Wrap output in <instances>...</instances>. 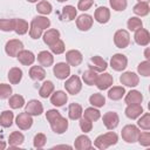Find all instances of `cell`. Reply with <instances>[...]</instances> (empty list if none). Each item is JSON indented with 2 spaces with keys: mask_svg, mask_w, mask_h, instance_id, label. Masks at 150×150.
<instances>
[{
  "mask_svg": "<svg viewBox=\"0 0 150 150\" xmlns=\"http://www.w3.org/2000/svg\"><path fill=\"white\" fill-rule=\"evenodd\" d=\"M42 33H43V30H42L41 28H39V27H36V26H34V25H32V23L29 25V35H30L32 39L36 40V39L41 38Z\"/></svg>",
  "mask_w": 150,
  "mask_h": 150,
  "instance_id": "obj_52",
  "label": "cell"
},
{
  "mask_svg": "<svg viewBox=\"0 0 150 150\" xmlns=\"http://www.w3.org/2000/svg\"><path fill=\"white\" fill-rule=\"evenodd\" d=\"M42 39L47 46H52L54 42H56L60 39V32L55 28H49L42 34Z\"/></svg>",
  "mask_w": 150,
  "mask_h": 150,
  "instance_id": "obj_22",
  "label": "cell"
},
{
  "mask_svg": "<svg viewBox=\"0 0 150 150\" xmlns=\"http://www.w3.org/2000/svg\"><path fill=\"white\" fill-rule=\"evenodd\" d=\"M67 101H68V95L63 90L53 91V94L50 95V103L55 107H62L67 103Z\"/></svg>",
  "mask_w": 150,
  "mask_h": 150,
  "instance_id": "obj_18",
  "label": "cell"
},
{
  "mask_svg": "<svg viewBox=\"0 0 150 150\" xmlns=\"http://www.w3.org/2000/svg\"><path fill=\"white\" fill-rule=\"evenodd\" d=\"M25 111L32 116H39L43 112V105L38 100H30L25 105Z\"/></svg>",
  "mask_w": 150,
  "mask_h": 150,
  "instance_id": "obj_15",
  "label": "cell"
},
{
  "mask_svg": "<svg viewBox=\"0 0 150 150\" xmlns=\"http://www.w3.org/2000/svg\"><path fill=\"white\" fill-rule=\"evenodd\" d=\"M25 142V136L20 131H13L8 137V144L11 148H18Z\"/></svg>",
  "mask_w": 150,
  "mask_h": 150,
  "instance_id": "obj_29",
  "label": "cell"
},
{
  "mask_svg": "<svg viewBox=\"0 0 150 150\" xmlns=\"http://www.w3.org/2000/svg\"><path fill=\"white\" fill-rule=\"evenodd\" d=\"M125 95V89L122 86H114L108 91V97L112 101H118Z\"/></svg>",
  "mask_w": 150,
  "mask_h": 150,
  "instance_id": "obj_32",
  "label": "cell"
},
{
  "mask_svg": "<svg viewBox=\"0 0 150 150\" xmlns=\"http://www.w3.org/2000/svg\"><path fill=\"white\" fill-rule=\"evenodd\" d=\"M59 2H64V1H68V0H57Z\"/></svg>",
  "mask_w": 150,
  "mask_h": 150,
  "instance_id": "obj_60",
  "label": "cell"
},
{
  "mask_svg": "<svg viewBox=\"0 0 150 150\" xmlns=\"http://www.w3.org/2000/svg\"><path fill=\"white\" fill-rule=\"evenodd\" d=\"M53 91H54V83L52 81H45L41 88L39 89V95L42 98H47L53 94Z\"/></svg>",
  "mask_w": 150,
  "mask_h": 150,
  "instance_id": "obj_35",
  "label": "cell"
},
{
  "mask_svg": "<svg viewBox=\"0 0 150 150\" xmlns=\"http://www.w3.org/2000/svg\"><path fill=\"white\" fill-rule=\"evenodd\" d=\"M8 104L12 109H20L25 105V98L23 96L15 94V95H11L9 100H8Z\"/></svg>",
  "mask_w": 150,
  "mask_h": 150,
  "instance_id": "obj_37",
  "label": "cell"
},
{
  "mask_svg": "<svg viewBox=\"0 0 150 150\" xmlns=\"http://www.w3.org/2000/svg\"><path fill=\"white\" fill-rule=\"evenodd\" d=\"M54 148H68V149H71L70 145H56V146H54Z\"/></svg>",
  "mask_w": 150,
  "mask_h": 150,
  "instance_id": "obj_57",
  "label": "cell"
},
{
  "mask_svg": "<svg viewBox=\"0 0 150 150\" xmlns=\"http://www.w3.org/2000/svg\"><path fill=\"white\" fill-rule=\"evenodd\" d=\"M49 48H50L52 53H53V54H56V55H60V54L64 53V50H66L64 42H63L62 40H60V39H59L56 42H54L52 46H49Z\"/></svg>",
  "mask_w": 150,
  "mask_h": 150,
  "instance_id": "obj_47",
  "label": "cell"
},
{
  "mask_svg": "<svg viewBox=\"0 0 150 150\" xmlns=\"http://www.w3.org/2000/svg\"><path fill=\"white\" fill-rule=\"evenodd\" d=\"M0 30L2 32L14 30V19H0Z\"/></svg>",
  "mask_w": 150,
  "mask_h": 150,
  "instance_id": "obj_46",
  "label": "cell"
},
{
  "mask_svg": "<svg viewBox=\"0 0 150 150\" xmlns=\"http://www.w3.org/2000/svg\"><path fill=\"white\" fill-rule=\"evenodd\" d=\"M139 132L141 131H139L138 127H136L134 124H127L123 127V129L121 131V136H122L123 141H125L127 143H135V142H137Z\"/></svg>",
  "mask_w": 150,
  "mask_h": 150,
  "instance_id": "obj_2",
  "label": "cell"
},
{
  "mask_svg": "<svg viewBox=\"0 0 150 150\" xmlns=\"http://www.w3.org/2000/svg\"><path fill=\"white\" fill-rule=\"evenodd\" d=\"M46 142H47V137L45 134L42 132H39L34 136V139H33V145L38 149H41L46 145Z\"/></svg>",
  "mask_w": 150,
  "mask_h": 150,
  "instance_id": "obj_48",
  "label": "cell"
},
{
  "mask_svg": "<svg viewBox=\"0 0 150 150\" xmlns=\"http://www.w3.org/2000/svg\"><path fill=\"white\" fill-rule=\"evenodd\" d=\"M89 103H90L93 107H95V108H101V107H103V105L105 104V98H104V96H103L102 94H100V93H94V94L89 97Z\"/></svg>",
  "mask_w": 150,
  "mask_h": 150,
  "instance_id": "obj_39",
  "label": "cell"
},
{
  "mask_svg": "<svg viewBox=\"0 0 150 150\" xmlns=\"http://www.w3.org/2000/svg\"><path fill=\"white\" fill-rule=\"evenodd\" d=\"M29 30V25L23 19H14V32L19 35H23Z\"/></svg>",
  "mask_w": 150,
  "mask_h": 150,
  "instance_id": "obj_30",
  "label": "cell"
},
{
  "mask_svg": "<svg viewBox=\"0 0 150 150\" xmlns=\"http://www.w3.org/2000/svg\"><path fill=\"white\" fill-rule=\"evenodd\" d=\"M7 77H8L9 83H12V84H18V83L22 80V70H21L19 67H13V68L9 69Z\"/></svg>",
  "mask_w": 150,
  "mask_h": 150,
  "instance_id": "obj_31",
  "label": "cell"
},
{
  "mask_svg": "<svg viewBox=\"0 0 150 150\" xmlns=\"http://www.w3.org/2000/svg\"><path fill=\"white\" fill-rule=\"evenodd\" d=\"M117 141H118L117 134L114 131H108L105 134L97 136L94 141V145L100 150H104V149L109 148L110 145H115L117 143Z\"/></svg>",
  "mask_w": 150,
  "mask_h": 150,
  "instance_id": "obj_1",
  "label": "cell"
},
{
  "mask_svg": "<svg viewBox=\"0 0 150 150\" xmlns=\"http://www.w3.org/2000/svg\"><path fill=\"white\" fill-rule=\"evenodd\" d=\"M74 148L76 150H89L93 148V143L87 135H80L74 142Z\"/></svg>",
  "mask_w": 150,
  "mask_h": 150,
  "instance_id": "obj_20",
  "label": "cell"
},
{
  "mask_svg": "<svg viewBox=\"0 0 150 150\" xmlns=\"http://www.w3.org/2000/svg\"><path fill=\"white\" fill-rule=\"evenodd\" d=\"M127 66H128V59H127L125 55L117 53V54L111 56V59H110V67L114 70L122 71V70H124L127 68Z\"/></svg>",
  "mask_w": 150,
  "mask_h": 150,
  "instance_id": "obj_6",
  "label": "cell"
},
{
  "mask_svg": "<svg viewBox=\"0 0 150 150\" xmlns=\"http://www.w3.org/2000/svg\"><path fill=\"white\" fill-rule=\"evenodd\" d=\"M36 11H38L40 14H42V15H48V14L52 13L53 6H52L50 2H48V1H46V0H42V1H39V2L36 4Z\"/></svg>",
  "mask_w": 150,
  "mask_h": 150,
  "instance_id": "obj_40",
  "label": "cell"
},
{
  "mask_svg": "<svg viewBox=\"0 0 150 150\" xmlns=\"http://www.w3.org/2000/svg\"><path fill=\"white\" fill-rule=\"evenodd\" d=\"M28 2H30V4H34V2H38L39 0H27Z\"/></svg>",
  "mask_w": 150,
  "mask_h": 150,
  "instance_id": "obj_58",
  "label": "cell"
},
{
  "mask_svg": "<svg viewBox=\"0 0 150 150\" xmlns=\"http://www.w3.org/2000/svg\"><path fill=\"white\" fill-rule=\"evenodd\" d=\"M137 71L142 76H145V77L150 76V61L149 60H145V61L141 62L137 66Z\"/></svg>",
  "mask_w": 150,
  "mask_h": 150,
  "instance_id": "obj_45",
  "label": "cell"
},
{
  "mask_svg": "<svg viewBox=\"0 0 150 150\" xmlns=\"http://www.w3.org/2000/svg\"><path fill=\"white\" fill-rule=\"evenodd\" d=\"M103 124L108 130H114L115 128H117L118 123H120V117L117 115V112L115 111H108L103 115L102 117Z\"/></svg>",
  "mask_w": 150,
  "mask_h": 150,
  "instance_id": "obj_10",
  "label": "cell"
},
{
  "mask_svg": "<svg viewBox=\"0 0 150 150\" xmlns=\"http://www.w3.org/2000/svg\"><path fill=\"white\" fill-rule=\"evenodd\" d=\"M49 124H50L52 130L55 134H59V135L66 132L67 129H68V120L66 117H62L61 115L59 117H56L54 121H52Z\"/></svg>",
  "mask_w": 150,
  "mask_h": 150,
  "instance_id": "obj_13",
  "label": "cell"
},
{
  "mask_svg": "<svg viewBox=\"0 0 150 150\" xmlns=\"http://www.w3.org/2000/svg\"><path fill=\"white\" fill-rule=\"evenodd\" d=\"M82 115H83L86 118L90 120L91 122H95V121H97V120L101 117V112H100V110H98V109H96L95 107L86 108V109H84V111L82 112Z\"/></svg>",
  "mask_w": 150,
  "mask_h": 150,
  "instance_id": "obj_38",
  "label": "cell"
},
{
  "mask_svg": "<svg viewBox=\"0 0 150 150\" xmlns=\"http://www.w3.org/2000/svg\"><path fill=\"white\" fill-rule=\"evenodd\" d=\"M94 5V0H79L77 2V9L86 12Z\"/></svg>",
  "mask_w": 150,
  "mask_h": 150,
  "instance_id": "obj_53",
  "label": "cell"
},
{
  "mask_svg": "<svg viewBox=\"0 0 150 150\" xmlns=\"http://www.w3.org/2000/svg\"><path fill=\"white\" fill-rule=\"evenodd\" d=\"M6 142H4V141H0V150H4L5 148H6Z\"/></svg>",
  "mask_w": 150,
  "mask_h": 150,
  "instance_id": "obj_56",
  "label": "cell"
},
{
  "mask_svg": "<svg viewBox=\"0 0 150 150\" xmlns=\"http://www.w3.org/2000/svg\"><path fill=\"white\" fill-rule=\"evenodd\" d=\"M109 4L110 7L116 12H123L128 6L127 0H109Z\"/></svg>",
  "mask_w": 150,
  "mask_h": 150,
  "instance_id": "obj_44",
  "label": "cell"
},
{
  "mask_svg": "<svg viewBox=\"0 0 150 150\" xmlns=\"http://www.w3.org/2000/svg\"><path fill=\"white\" fill-rule=\"evenodd\" d=\"M12 87L11 84L7 83H0V100H6L9 98V96L12 95Z\"/></svg>",
  "mask_w": 150,
  "mask_h": 150,
  "instance_id": "obj_49",
  "label": "cell"
},
{
  "mask_svg": "<svg viewBox=\"0 0 150 150\" xmlns=\"http://www.w3.org/2000/svg\"><path fill=\"white\" fill-rule=\"evenodd\" d=\"M30 23L34 25V26H36V27H39V28H41L42 30H45V29L49 28V26H50V20H49L47 16H45V15H38V16H35V18L30 21Z\"/></svg>",
  "mask_w": 150,
  "mask_h": 150,
  "instance_id": "obj_34",
  "label": "cell"
},
{
  "mask_svg": "<svg viewBox=\"0 0 150 150\" xmlns=\"http://www.w3.org/2000/svg\"><path fill=\"white\" fill-rule=\"evenodd\" d=\"M93 22H94V19L89 14H81L76 19V26L82 32L89 30L91 28V26H93Z\"/></svg>",
  "mask_w": 150,
  "mask_h": 150,
  "instance_id": "obj_16",
  "label": "cell"
},
{
  "mask_svg": "<svg viewBox=\"0 0 150 150\" xmlns=\"http://www.w3.org/2000/svg\"><path fill=\"white\" fill-rule=\"evenodd\" d=\"M76 15H77V9L71 5H67L62 8L60 19L62 21H73L76 18Z\"/></svg>",
  "mask_w": 150,
  "mask_h": 150,
  "instance_id": "obj_23",
  "label": "cell"
},
{
  "mask_svg": "<svg viewBox=\"0 0 150 150\" xmlns=\"http://www.w3.org/2000/svg\"><path fill=\"white\" fill-rule=\"evenodd\" d=\"M15 123L18 125L19 129L21 130H28L30 129V127L33 125V117L32 115H29L28 112H21L16 116L15 118Z\"/></svg>",
  "mask_w": 150,
  "mask_h": 150,
  "instance_id": "obj_12",
  "label": "cell"
},
{
  "mask_svg": "<svg viewBox=\"0 0 150 150\" xmlns=\"http://www.w3.org/2000/svg\"><path fill=\"white\" fill-rule=\"evenodd\" d=\"M61 114H60V111H57L56 109H50V110H48L47 112H46V118H47V121L50 123L52 121H54L56 117H59Z\"/></svg>",
  "mask_w": 150,
  "mask_h": 150,
  "instance_id": "obj_54",
  "label": "cell"
},
{
  "mask_svg": "<svg viewBox=\"0 0 150 150\" xmlns=\"http://www.w3.org/2000/svg\"><path fill=\"white\" fill-rule=\"evenodd\" d=\"M124 112L128 118L135 120V118H138L143 114V108L141 104H128Z\"/></svg>",
  "mask_w": 150,
  "mask_h": 150,
  "instance_id": "obj_24",
  "label": "cell"
},
{
  "mask_svg": "<svg viewBox=\"0 0 150 150\" xmlns=\"http://www.w3.org/2000/svg\"><path fill=\"white\" fill-rule=\"evenodd\" d=\"M137 125H138V128H141L143 130H149L150 129V114L149 112L142 114L137 122Z\"/></svg>",
  "mask_w": 150,
  "mask_h": 150,
  "instance_id": "obj_43",
  "label": "cell"
},
{
  "mask_svg": "<svg viewBox=\"0 0 150 150\" xmlns=\"http://www.w3.org/2000/svg\"><path fill=\"white\" fill-rule=\"evenodd\" d=\"M80 128H81V130H82L84 134H86V132H89V131H91V129H93V122L83 116L82 118H80Z\"/></svg>",
  "mask_w": 150,
  "mask_h": 150,
  "instance_id": "obj_50",
  "label": "cell"
},
{
  "mask_svg": "<svg viewBox=\"0 0 150 150\" xmlns=\"http://www.w3.org/2000/svg\"><path fill=\"white\" fill-rule=\"evenodd\" d=\"M66 61L71 67H77L83 61V56L80 50L77 49H70L66 53Z\"/></svg>",
  "mask_w": 150,
  "mask_h": 150,
  "instance_id": "obj_14",
  "label": "cell"
},
{
  "mask_svg": "<svg viewBox=\"0 0 150 150\" xmlns=\"http://www.w3.org/2000/svg\"><path fill=\"white\" fill-rule=\"evenodd\" d=\"M82 112H83V109H82V105L79 104V103H70L69 107H68V116L70 120L75 121V120H80L82 117Z\"/></svg>",
  "mask_w": 150,
  "mask_h": 150,
  "instance_id": "obj_28",
  "label": "cell"
},
{
  "mask_svg": "<svg viewBox=\"0 0 150 150\" xmlns=\"http://www.w3.org/2000/svg\"><path fill=\"white\" fill-rule=\"evenodd\" d=\"M114 43L117 48H127L130 43V35L129 32L125 29H118L114 34Z\"/></svg>",
  "mask_w": 150,
  "mask_h": 150,
  "instance_id": "obj_5",
  "label": "cell"
},
{
  "mask_svg": "<svg viewBox=\"0 0 150 150\" xmlns=\"http://www.w3.org/2000/svg\"><path fill=\"white\" fill-rule=\"evenodd\" d=\"M38 62L42 67H50L54 63V56L48 50H42L38 54Z\"/></svg>",
  "mask_w": 150,
  "mask_h": 150,
  "instance_id": "obj_25",
  "label": "cell"
},
{
  "mask_svg": "<svg viewBox=\"0 0 150 150\" xmlns=\"http://www.w3.org/2000/svg\"><path fill=\"white\" fill-rule=\"evenodd\" d=\"M120 82L125 86V87H130L134 88L136 86H138L139 83V77L136 73L134 71H124L121 76H120Z\"/></svg>",
  "mask_w": 150,
  "mask_h": 150,
  "instance_id": "obj_7",
  "label": "cell"
},
{
  "mask_svg": "<svg viewBox=\"0 0 150 150\" xmlns=\"http://www.w3.org/2000/svg\"><path fill=\"white\" fill-rule=\"evenodd\" d=\"M124 101L127 104H141L143 101V95L138 90H130L128 94H125Z\"/></svg>",
  "mask_w": 150,
  "mask_h": 150,
  "instance_id": "obj_27",
  "label": "cell"
},
{
  "mask_svg": "<svg viewBox=\"0 0 150 150\" xmlns=\"http://www.w3.org/2000/svg\"><path fill=\"white\" fill-rule=\"evenodd\" d=\"M14 114L11 110H4L0 114V125L4 128H9L13 124Z\"/></svg>",
  "mask_w": 150,
  "mask_h": 150,
  "instance_id": "obj_33",
  "label": "cell"
},
{
  "mask_svg": "<svg viewBox=\"0 0 150 150\" xmlns=\"http://www.w3.org/2000/svg\"><path fill=\"white\" fill-rule=\"evenodd\" d=\"M137 142L143 145V146H149L150 145V132L149 131H144V132H139Z\"/></svg>",
  "mask_w": 150,
  "mask_h": 150,
  "instance_id": "obj_51",
  "label": "cell"
},
{
  "mask_svg": "<svg viewBox=\"0 0 150 150\" xmlns=\"http://www.w3.org/2000/svg\"><path fill=\"white\" fill-rule=\"evenodd\" d=\"M135 42L139 46H148L150 42V34L148 32V29L145 28H139L137 30H135V35H134Z\"/></svg>",
  "mask_w": 150,
  "mask_h": 150,
  "instance_id": "obj_17",
  "label": "cell"
},
{
  "mask_svg": "<svg viewBox=\"0 0 150 150\" xmlns=\"http://www.w3.org/2000/svg\"><path fill=\"white\" fill-rule=\"evenodd\" d=\"M94 19L98 23H107L110 20V9L104 6L97 7L94 13Z\"/></svg>",
  "mask_w": 150,
  "mask_h": 150,
  "instance_id": "obj_19",
  "label": "cell"
},
{
  "mask_svg": "<svg viewBox=\"0 0 150 150\" xmlns=\"http://www.w3.org/2000/svg\"><path fill=\"white\" fill-rule=\"evenodd\" d=\"M16 57H18L19 62L21 64H23V66H30V64H33L34 61H35V59H36L35 55H34V53L30 52V50H27V49H22L18 54Z\"/></svg>",
  "mask_w": 150,
  "mask_h": 150,
  "instance_id": "obj_21",
  "label": "cell"
},
{
  "mask_svg": "<svg viewBox=\"0 0 150 150\" xmlns=\"http://www.w3.org/2000/svg\"><path fill=\"white\" fill-rule=\"evenodd\" d=\"M64 88L67 90L68 94L70 95H76L81 91L82 89V82H81V79L77 76V75H71L69 76L66 82H64Z\"/></svg>",
  "mask_w": 150,
  "mask_h": 150,
  "instance_id": "obj_3",
  "label": "cell"
},
{
  "mask_svg": "<svg viewBox=\"0 0 150 150\" xmlns=\"http://www.w3.org/2000/svg\"><path fill=\"white\" fill-rule=\"evenodd\" d=\"M54 76L59 80H66L70 75V66L67 62H59L53 68Z\"/></svg>",
  "mask_w": 150,
  "mask_h": 150,
  "instance_id": "obj_9",
  "label": "cell"
},
{
  "mask_svg": "<svg viewBox=\"0 0 150 150\" xmlns=\"http://www.w3.org/2000/svg\"><path fill=\"white\" fill-rule=\"evenodd\" d=\"M132 12H134L136 15H138V16H145V15H148L149 12H150L149 4H148V2H143V1L137 2V4L134 6Z\"/></svg>",
  "mask_w": 150,
  "mask_h": 150,
  "instance_id": "obj_36",
  "label": "cell"
},
{
  "mask_svg": "<svg viewBox=\"0 0 150 150\" xmlns=\"http://www.w3.org/2000/svg\"><path fill=\"white\" fill-rule=\"evenodd\" d=\"M29 77L34 81H42L46 77V70L42 66H32L29 68Z\"/></svg>",
  "mask_w": 150,
  "mask_h": 150,
  "instance_id": "obj_26",
  "label": "cell"
},
{
  "mask_svg": "<svg viewBox=\"0 0 150 150\" xmlns=\"http://www.w3.org/2000/svg\"><path fill=\"white\" fill-rule=\"evenodd\" d=\"M114 84V77L109 74V73H101L100 75H97L96 77V82L95 86L100 89V90H105L108 88H110Z\"/></svg>",
  "mask_w": 150,
  "mask_h": 150,
  "instance_id": "obj_8",
  "label": "cell"
},
{
  "mask_svg": "<svg viewBox=\"0 0 150 150\" xmlns=\"http://www.w3.org/2000/svg\"><path fill=\"white\" fill-rule=\"evenodd\" d=\"M137 1H138V2H141V1H143V2H149L150 0H137Z\"/></svg>",
  "mask_w": 150,
  "mask_h": 150,
  "instance_id": "obj_59",
  "label": "cell"
},
{
  "mask_svg": "<svg viewBox=\"0 0 150 150\" xmlns=\"http://www.w3.org/2000/svg\"><path fill=\"white\" fill-rule=\"evenodd\" d=\"M96 77H97V73L91 69H88V70L83 71V74H82V80L88 86H94L96 82Z\"/></svg>",
  "mask_w": 150,
  "mask_h": 150,
  "instance_id": "obj_41",
  "label": "cell"
},
{
  "mask_svg": "<svg viewBox=\"0 0 150 150\" xmlns=\"http://www.w3.org/2000/svg\"><path fill=\"white\" fill-rule=\"evenodd\" d=\"M23 49V43L19 39L8 40L5 45V52L11 57H16L18 54Z\"/></svg>",
  "mask_w": 150,
  "mask_h": 150,
  "instance_id": "obj_4",
  "label": "cell"
},
{
  "mask_svg": "<svg viewBox=\"0 0 150 150\" xmlns=\"http://www.w3.org/2000/svg\"><path fill=\"white\" fill-rule=\"evenodd\" d=\"M88 67H89V69H91V70H94L96 73H103L108 68V63L101 56L95 55V56L90 57V63L88 64Z\"/></svg>",
  "mask_w": 150,
  "mask_h": 150,
  "instance_id": "obj_11",
  "label": "cell"
},
{
  "mask_svg": "<svg viewBox=\"0 0 150 150\" xmlns=\"http://www.w3.org/2000/svg\"><path fill=\"white\" fill-rule=\"evenodd\" d=\"M144 56H145L146 60H150V49H149V48L145 49V52H144Z\"/></svg>",
  "mask_w": 150,
  "mask_h": 150,
  "instance_id": "obj_55",
  "label": "cell"
},
{
  "mask_svg": "<svg viewBox=\"0 0 150 150\" xmlns=\"http://www.w3.org/2000/svg\"><path fill=\"white\" fill-rule=\"evenodd\" d=\"M127 26H128L129 30L135 32V30H137V29H139V28L143 27V22H142V20H141L139 18H137V16H131V18L128 20Z\"/></svg>",
  "mask_w": 150,
  "mask_h": 150,
  "instance_id": "obj_42",
  "label": "cell"
}]
</instances>
